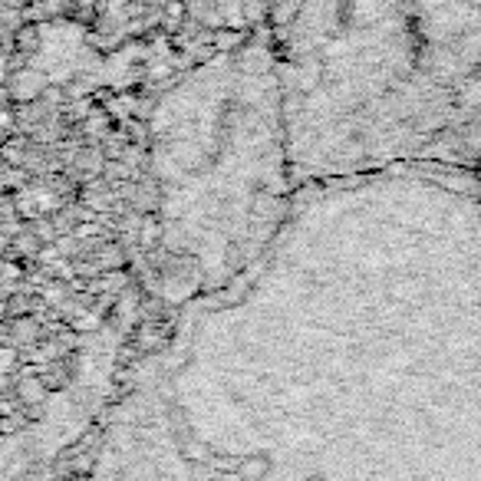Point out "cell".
<instances>
[{
  "instance_id": "cell-1",
  "label": "cell",
  "mask_w": 481,
  "mask_h": 481,
  "mask_svg": "<svg viewBox=\"0 0 481 481\" xmlns=\"http://www.w3.org/2000/svg\"><path fill=\"white\" fill-rule=\"evenodd\" d=\"M274 4H277V10H281L284 17L291 20V14H293V10L300 7V4H303V0H274Z\"/></svg>"
}]
</instances>
